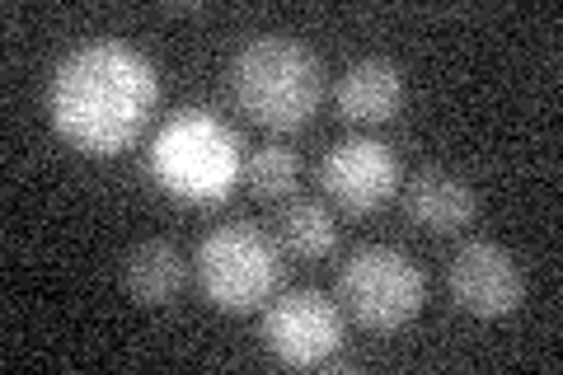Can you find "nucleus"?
I'll return each instance as SVG.
<instances>
[{
	"label": "nucleus",
	"mask_w": 563,
	"mask_h": 375,
	"mask_svg": "<svg viewBox=\"0 0 563 375\" xmlns=\"http://www.w3.org/2000/svg\"><path fill=\"white\" fill-rule=\"evenodd\" d=\"M161 103V76L136 47L118 38L66 52L47 80V118L62 141L109 159L146 132Z\"/></svg>",
	"instance_id": "1"
},
{
	"label": "nucleus",
	"mask_w": 563,
	"mask_h": 375,
	"mask_svg": "<svg viewBox=\"0 0 563 375\" xmlns=\"http://www.w3.org/2000/svg\"><path fill=\"white\" fill-rule=\"evenodd\" d=\"M231 99L240 103V113L263 132H296L306 128L310 113L320 109L324 95V66L320 57L287 38V33H263L250 38L231 57Z\"/></svg>",
	"instance_id": "2"
},
{
	"label": "nucleus",
	"mask_w": 563,
	"mask_h": 375,
	"mask_svg": "<svg viewBox=\"0 0 563 375\" xmlns=\"http://www.w3.org/2000/svg\"><path fill=\"white\" fill-rule=\"evenodd\" d=\"M151 174L169 198L188 207H217L235 192L244 174L240 136L217 113L184 109L151 141Z\"/></svg>",
	"instance_id": "3"
},
{
	"label": "nucleus",
	"mask_w": 563,
	"mask_h": 375,
	"mask_svg": "<svg viewBox=\"0 0 563 375\" xmlns=\"http://www.w3.org/2000/svg\"><path fill=\"white\" fill-rule=\"evenodd\" d=\"M198 287L221 315H250L282 287V249L254 221L217 225L198 244Z\"/></svg>",
	"instance_id": "4"
},
{
	"label": "nucleus",
	"mask_w": 563,
	"mask_h": 375,
	"mask_svg": "<svg viewBox=\"0 0 563 375\" xmlns=\"http://www.w3.org/2000/svg\"><path fill=\"white\" fill-rule=\"evenodd\" d=\"M422 296H428V282H422L418 263L390 244L357 249L339 273L343 310L372 333H395L404 324H413L422 310Z\"/></svg>",
	"instance_id": "5"
},
{
	"label": "nucleus",
	"mask_w": 563,
	"mask_h": 375,
	"mask_svg": "<svg viewBox=\"0 0 563 375\" xmlns=\"http://www.w3.org/2000/svg\"><path fill=\"white\" fill-rule=\"evenodd\" d=\"M263 343L282 366H324L343 348V315L320 291H287L263 315Z\"/></svg>",
	"instance_id": "6"
},
{
	"label": "nucleus",
	"mask_w": 563,
	"mask_h": 375,
	"mask_svg": "<svg viewBox=\"0 0 563 375\" xmlns=\"http://www.w3.org/2000/svg\"><path fill=\"white\" fill-rule=\"evenodd\" d=\"M320 184L343 211H376L395 198L399 188V159L376 136H343L333 141L320 159Z\"/></svg>",
	"instance_id": "7"
},
{
	"label": "nucleus",
	"mask_w": 563,
	"mask_h": 375,
	"mask_svg": "<svg viewBox=\"0 0 563 375\" xmlns=\"http://www.w3.org/2000/svg\"><path fill=\"white\" fill-rule=\"evenodd\" d=\"M446 287L455 296V306L479 319H503L526 300L521 263L493 240H470L455 249V258L446 267Z\"/></svg>",
	"instance_id": "8"
},
{
	"label": "nucleus",
	"mask_w": 563,
	"mask_h": 375,
	"mask_svg": "<svg viewBox=\"0 0 563 375\" xmlns=\"http://www.w3.org/2000/svg\"><path fill=\"white\" fill-rule=\"evenodd\" d=\"M474 188L470 178L451 174V169H418L404 188V211L409 221L432 230V235H455L461 225L474 221Z\"/></svg>",
	"instance_id": "9"
},
{
	"label": "nucleus",
	"mask_w": 563,
	"mask_h": 375,
	"mask_svg": "<svg viewBox=\"0 0 563 375\" xmlns=\"http://www.w3.org/2000/svg\"><path fill=\"white\" fill-rule=\"evenodd\" d=\"M333 99H339V113L347 122H385L404 103V70L385 57H362L343 70Z\"/></svg>",
	"instance_id": "10"
},
{
	"label": "nucleus",
	"mask_w": 563,
	"mask_h": 375,
	"mask_svg": "<svg viewBox=\"0 0 563 375\" xmlns=\"http://www.w3.org/2000/svg\"><path fill=\"white\" fill-rule=\"evenodd\" d=\"M188 282V263L184 254L174 249L169 240H146L136 244L128 263H122V287L132 291V300H141V306H174Z\"/></svg>",
	"instance_id": "11"
},
{
	"label": "nucleus",
	"mask_w": 563,
	"mask_h": 375,
	"mask_svg": "<svg viewBox=\"0 0 563 375\" xmlns=\"http://www.w3.org/2000/svg\"><path fill=\"white\" fill-rule=\"evenodd\" d=\"M277 244L296 258H324V254H333V244H339V225H333L329 207L296 198L282 207V217H277Z\"/></svg>",
	"instance_id": "12"
},
{
	"label": "nucleus",
	"mask_w": 563,
	"mask_h": 375,
	"mask_svg": "<svg viewBox=\"0 0 563 375\" xmlns=\"http://www.w3.org/2000/svg\"><path fill=\"white\" fill-rule=\"evenodd\" d=\"M296 174H301V165H296V151H287V146H258L244 159V184H250V192L263 202L287 198L296 188Z\"/></svg>",
	"instance_id": "13"
}]
</instances>
